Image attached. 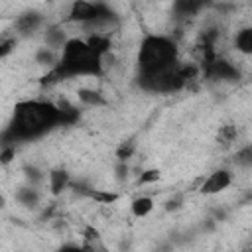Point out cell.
<instances>
[{
  "label": "cell",
  "instance_id": "6da1fadb",
  "mask_svg": "<svg viewBox=\"0 0 252 252\" xmlns=\"http://www.w3.org/2000/svg\"><path fill=\"white\" fill-rule=\"evenodd\" d=\"M55 124H61L59 106H53L51 102H41V100H26L16 104L12 124L4 132L2 140L10 144L16 140L20 142V140L37 138L49 128H53Z\"/></svg>",
  "mask_w": 252,
  "mask_h": 252
},
{
  "label": "cell",
  "instance_id": "7a4b0ae2",
  "mask_svg": "<svg viewBox=\"0 0 252 252\" xmlns=\"http://www.w3.org/2000/svg\"><path fill=\"white\" fill-rule=\"evenodd\" d=\"M98 73H100V57L94 55L85 41L71 39L63 47L61 63L49 73V77H45V83L73 75H98Z\"/></svg>",
  "mask_w": 252,
  "mask_h": 252
},
{
  "label": "cell",
  "instance_id": "3957f363",
  "mask_svg": "<svg viewBox=\"0 0 252 252\" xmlns=\"http://www.w3.org/2000/svg\"><path fill=\"white\" fill-rule=\"evenodd\" d=\"M175 59H177V47L171 39L159 35H148L138 55L140 75H154L165 71L175 65Z\"/></svg>",
  "mask_w": 252,
  "mask_h": 252
},
{
  "label": "cell",
  "instance_id": "277c9868",
  "mask_svg": "<svg viewBox=\"0 0 252 252\" xmlns=\"http://www.w3.org/2000/svg\"><path fill=\"white\" fill-rule=\"evenodd\" d=\"M140 85L156 93H173V91H179L185 85V81L179 75V65H173L154 75H140Z\"/></svg>",
  "mask_w": 252,
  "mask_h": 252
},
{
  "label": "cell",
  "instance_id": "5b68a950",
  "mask_svg": "<svg viewBox=\"0 0 252 252\" xmlns=\"http://www.w3.org/2000/svg\"><path fill=\"white\" fill-rule=\"evenodd\" d=\"M106 12H108V8L102 6V4H91V2L79 0V2H75V4L71 6L69 20L81 22V24H89V22L96 20L98 16H102V14H106Z\"/></svg>",
  "mask_w": 252,
  "mask_h": 252
},
{
  "label": "cell",
  "instance_id": "8992f818",
  "mask_svg": "<svg viewBox=\"0 0 252 252\" xmlns=\"http://www.w3.org/2000/svg\"><path fill=\"white\" fill-rule=\"evenodd\" d=\"M203 67H205V75L209 79H230V81L238 79V71L230 63H226L222 59H215V61H211V63H207Z\"/></svg>",
  "mask_w": 252,
  "mask_h": 252
},
{
  "label": "cell",
  "instance_id": "52a82bcc",
  "mask_svg": "<svg viewBox=\"0 0 252 252\" xmlns=\"http://www.w3.org/2000/svg\"><path fill=\"white\" fill-rule=\"evenodd\" d=\"M228 185H230V173L220 169V171L211 173V177L203 183L201 191H203V193H217V191H220V189H226Z\"/></svg>",
  "mask_w": 252,
  "mask_h": 252
},
{
  "label": "cell",
  "instance_id": "ba28073f",
  "mask_svg": "<svg viewBox=\"0 0 252 252\" xmlns=\"http://www.w3.org/2000/svg\"><path fill=\"white\" fill-rule=\"evenodd\" d=\"M37 24H39V16H37V14H26V16H22V18L16 22V28H18V32H22V33H32V32L37 28Z\"/></svg>",
  "mask_w": 252,
  "mask_h": 252
},
{
  "label": "cell",
  "instance_id": "9c48e42d",
  "mask_svg": "<svg viewBox=\"0 0 252 252\" xmlns=\"http://www.w3.org/2000/svg\"><path fill=\"white\" fill-rule=\"evenodd\" d=\"M87 45L91 47V51H93L94 55L100 57V55L110 47V41H108L106 35H96V33H94V35H91V39L87 41Z\"/></svg>",
  "mask_w": 252,
  "mask_h": 252
},
{
  "label": "cell",
  "instance_id": "30bf717a",
  "mask_svg": "<svg viewBox=\"0 0 252 252\" xmlns=\"http://www.w3.org/2000/svg\"><path fill=\"white\" fill-rule=\"evenodd\" d=\"M45 41L49 47H65L67 41H65V32H61L59 28H51L45 35Z\"/></svg>",
  "mask_w": 252,
  "mask_h": 252
},
{
  "label": "cell",
  "instance_id": "8fae6325",
  "mask_svg": "<svg viewBox=\"0 0 252 252\" xmlns=\"http://www.w3.org/2000/svg\"><path fill=\"white\" fill-rule=\"evenodd\" d=\"M59 112H61V124H73L79 118V110L75 106H71L69 102H61Z\"/></svg>",
  "mask_w": 252,
  "mask_h": 252
},
{
  "label": "cell",
  "instance_id": "7c38bea8",
  "mask_svg": "<svg viewBox=\"0 0 252 252\" xmlns=\"http://www.w3.org/2000/svg\"><path fill=\"white\" fill-rule=\"evenodd\" d=\"M236 47L240 51H244V53H252V28L242 30L236 35Z\"/></svg>",
  "mask_w": 252,
  "mask_h": 252
},
{
  "label": "cell",
  "instance_id": "4fadbf2b",
  "mask_svg": "<svg viewBox=\"0 0 252 252\" xmlns=\"http://www.w3.org/2000/svg\"><path fill=\"white\" fill-rule=\"evenodd\" d=\"M201 6H203L201 2H187V0H181V2L175 4V12H177L179 16H191V14H195Z\"/></svg>",
  "mask_w": 252,
  "mask_h": 252
},
{
  "label": "cell",
  "instance_id": "5bb4252c",
  "mask_svg": "<svg viewBox=\"0 0 252 252\" xmlns=\"http://www.w3.org/2000/svg\"><path fill=\"white\" fill-rule=\"evenodd\" d=\"M152 199H148V197H142V199H136L134 201V205H132V211H134V215L136 217H144V215H148L150 211H152Z\"/></svg>",
  "mask_w": 252,
  "mask_h": 252
},
{
  "label": "cell",
  "instance_id": "9a60e30c",
  "mask_svg": "<svg viewBox=\"0 0 252 252\" xmlns=\"http://www.w3.org/2000/svg\"><path fill=\"white\" fill-rule=\"evenodd\" d=\"M49 181H51V191L53 193H59L67 185V173L65 171H53L49 175Z\"/></svg>",
  "mask_w": 252,
  "mask_h": 252
},
{
  "label": "cell",
  "instance_id": "2e32d148",
  "mask_svg": "<svg viewBox=\"0 0 252 252\" xmlns=\"http://www.w3.org/2000/svg\"><path fill=\"white\" fill-rule=\"evenodd\" d=\"M79 98H81L85 104H96V106L104 104V98H102L96 91H81V93H79Z\"/></svg>",
  "mask_w": 252,
  "mask_h": 252
},
{
  "label": "cell",
  "instance_id": "e0dca14e",
  "mask_svg": "<svg viewBox=\"0 0 252 252\" xmlns=\"http://www.w3.org/2000/svg\"><path fill=\"white\" fill-rule=\"evenodd\" d=\"M18 201L24 203V205H35L37 203V193L33 189H20L18 191Z\"/></svg>",
  "mask_w": 252,
  "mask_h": 252
},
{
  "label": "cell",
  "instance_id": "ac0fdd59",
  "mask_svg": "<svg viewBox=\"0 0 252 252\" xmlns=\"http://www.w3.org/2000/svg\"><path fill=\"white\" fill-rule=\"evenodd\" d=\"M234 136H236V128L234 126H222L220 128V132H219V140L222 142V144H230L232 140H234Z\"/></svg>",
  "mask_w": 252,
  "mask_h": 252
},
{
  "label": "cell",
  "instance_id": "d6986e66",
  "mask_svg": "<svg viewBox=\"0 0 252 252\" xmlns=\"http://www.w3.org/2000/svg\"><path fill=\"white\" fill-rule=\"evenodd\" d=\"M236 161L242 163V165H252V148H244L238 152L236 156Z\"/></svg>",
  "mask_w": 252,
  "mask_h": 252
},
{
  "label": "cell",
  "instance_id": "ffe728a7",
  "mask_svg": "<svg viewBox=\"0 0 252 252\" xmlns=\"http://www.w3.org/2000/svg\"><path fill=\"white\" fill-rule=\"evenodd\" d=\"M87 195H91V197H94L102 203H112L116 199V195H112V193H100V191H89V189H87Z\"/></svg>",
  "mask_w": 252,
  "mask_h": 252
},
{
  "label": "cell",
  "instance_id": "44dd1931",
  "mask_svg": "<svg viewBox=\"0 0 252 252\" xmlns=\"http://www.w3.org/2000/svg\"><path fill=\"white\" fill-rule=\"evenodd\" d=\"M132 150H134L132 142L124 144V146H122V148L118 150V158H120V159H126V158H130V156H132Z\"/></svg>",
  "mask_w": 252,
  "mask_h": 252
},
{
  "label": "cell",
  "instance_id": "7402d4cb",
  "mask_svg": "<svg viewBox=\"0 0 252 252\" xmlns=\"http://www.w3.org/2000/svg\"><path fill=\"white\" fill-rule=\"evenodd\" d=\"M159 177V173L156 171V169H150V171H146L142 177H140V183H150V181H156Z\"/></svg>",
  "mask_w": 252,
  "mask_h": 252
},
{
  "label": "cell",
  "instance_id": "603a6c76",
  "mask_svg": "<svg viewBox=\"0 0 252 252\" xmlns=\"http://www.w3.org/2000/svg\"><path fill=\"white\" fill-rule=\"evenodd\" d=\"M37 61H39V63H53V55H51V51L41 49V51L37 53Z\"/></svg>",
  "mask_w": 252,
  "mask_h": 252
},
{
  "label": "cell",
  "instance_id": "cb8c5ba5",
  "mask_svg": "<svg viewBox=\"0 0 252 252\" xmlns=\"http://www.w3.org/2000/svg\"><path fill=\"white\" fill-rule=\"evenodd\" d=\"M12 156H14V150H12V148H4V152H2V161L8 163V161L12 159Z\"/></svg>",
  "mask_w": 252,
  "mask_h": 252
},
{
  "label": "cell",
  "instance_id": "d4e9b609",
  "mask_svg": "<svg viewBox=\"0 0 252 252\" xmlns=\"http://www.w3.org/2000/svg\"><path fill=\"white\" fill-rule=\"evenodd\" d=\"M179 203H181V197H175V199H171V201L167 203V211H171V209H177V207H179Z\"/></svg>",
  "mask_w": 252,
  "mask_h": 252
},
{
  "label": "cell",
  "instance_id": "484cf974",
  "mask_svg": "<svg viewBox=\"0 0 252 252\" xmlns=\"http://www.w3.org/2000/svg\"><path fill=\"white\" fill-rule=\"evenodd\" d=\"M26 171H28V177H32V179H39V171H37L35 167H28Z\"/></svg>",
  "mask_w": 252,
  "mask_h": 252
},
{
  "label": "cell",
  "instance_id": "4316f807",
  "mask_svg": "<svg viewBox=\"0 0 252 252\" xmlns=\"http://www.w3.org/2000/svg\"><path fill=\"white\" fill-rule=\"evenodd\" d=\"M59 252H83V248H77V246H63Z\"/></svg>",
  "mask_w": 252,
  "mask_h": 252
},
{
  "label": "cell",
  "instance_id": "83f0119b",
  "mask_svg": "<svg viewBox=\"0 0 252 252\" xmlns=\"http://www.w3.org/2000/svg\"><path fill=\"white\" fill-rule=\"evenodd\" d=\"M12 43H14V41H4V43H2V51H0V53H2V55H6V53L10 51V45H12Z\"/></svg>",
  "mask_w": 252,
  "mask_h": 252
},
{
  "label": "cell",
  "instance_id": "f1b7e54d",
  "mask_svg": "<svg viewBox=\"0 0 252 252\" xmlns=\"http://www.w3.org/2000/svg\"><path fill=\"white\" fill-rule=\"evenodd\" d=\"M126 171H128V169H126V165H124V163H122V165H118V177H120V179L126 175Z\"/></svg>",
  "mask_w": 252,
  "mask_h": 252
},
{
  "label": "cell",
  "instance_id": "f546056e",
  "mask_svg": "<svg viewBox=\"0 0 252 252\" xmlns=\"http://www.w3.org/2000/svg\"><path fill=\"white\" fill-rule=\"evenodd\" d=\"M248 252H250V250H248Z\"/></svg>",
  "mask_w": 252,
  "mask_h": 252
}]
</instances>
